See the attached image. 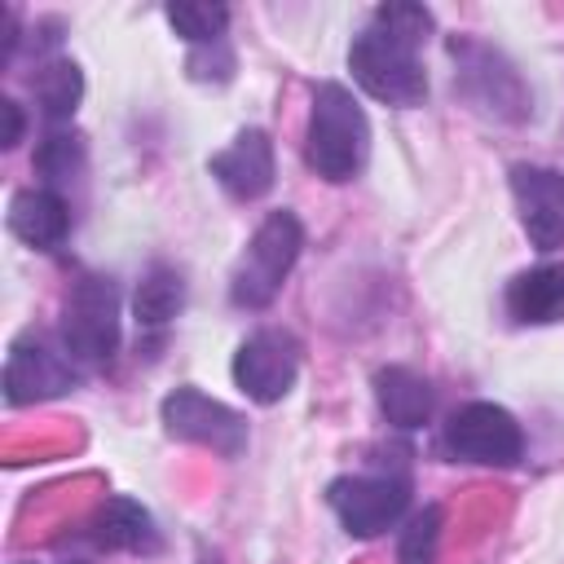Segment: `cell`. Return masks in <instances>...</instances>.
Returning a JSON list of instances; mask_svg holds the SVG:
<instances>
[{
	"label": "cell",
	"instance_id": "9c48e42d",
	"mask_svg": "<svg viewBox=\"0 0 564 564\" xmlns=\"http://www.w3.org/2000/svg\"><path fill=\"white\" fill-rule=\"evenodd\" d=\"M159 419H163V432L172 441L203 445L220 458H238L247 449V419L238 410H229L225 401L198 392V388L167 392L163 405H159Z\"/></svg>",
	"mask_w": 564,
	"mask_h": 564
},
{
	"label": "cell",
	"instance_id": "6da1fadb",
	"mask_svg": "<svg viewBox=\"0 0 564 564\" xmlns=\"http://www.w3.org/2000/svg\"><path fill=\"white\" fill-rule=\"evenodd\" d=\"M432 31V13L423 4H379L370 13V26L348 44V70L361 93L388 106H419L427 97V70L419 62V48Z\"/></svg>",
	"mask_w": 564,
	"mask_h": 564
},
{
	"label": "cell",
	"instance_id": "7402d4cb",
	"mask_svg": "<svg viewBox=\"0 0 564 564\" xmlns=\"http://www.w3.org/2000/svg\"><path fill=\"white\" fill-rule=\"evenodd\" d=\"M189 75H194V79H216V84H225V79L234 75V53H229V44L220 40V44L194 48V53H189Z\"/></svg>",
	"mask_w": 564,
	"mask_h": 564
},
{
	"label": "cell",
	"instance_id": "ac0fdd59",
	"mask_svg": "<svg viewBox=\"0 0 564 564\" xmlns=\"http://www.w3.org/2000/svg\"><path fill=\"white\" fill-rule=\"evenodd\" d=\"M31 93L48 123H70V115L79 110V97H84V70L70 57H53L35 70Z\"/></svg>",
	"mask_w": 564,
	"mask_h": 564
},
{
	"label": "cell",
	"instance_id": "8992f818",
	"mask_svg": "<svg viewBox=\"0 0 564 564\" xmlns=\"http://www.w3.org/2000/svg\"><path fill=\"white\" fill-rule=\"evenodd\" d=\"M449 53H454V62H458V70H454V88L476 106V110H485V115H494V119H507V123H520V119H529V88L520 84V75H516V66L498 53V48H489V44H480V40H449Z\"/></svg>",
	"mask_w": 564,
	"mask_h": 564
},
{
	"label": "cell",
	"instance_id": "30bf717a",
	"mask_svg": "<svg viewBox=\"0 0 564 564\" xmlns=\"http://www.w3.org/2000/svg\"><path fill=\"white\" fill-rule=\"evenodd\" d=\"M295 375H300V339L291 330L264 326V330L247 335L234 352V383L256 405L282 401L295 388Z\"/></svg>",
	"mask_w": 564,
	"mask_h": 564
},
{
	"label": "cell",
	"instance_id": "5bb4252c",
	"mask_svg": "<svg viewBox=\"0 0 564 564\" xmlns=\"http://www.w3.org/2000/svg\"><path fill=\"white\" fill-rule=\"evenodd\" d=\"M88 538L101 551H132V555H154L163 546L154 516L132 498H106L88 520Z\"/></svg>",
	"mask_w": 564,
	"mask_h": 564
},
{
	"label": "cell",
	"instance_id": "7a4b0ae2",
	"mask_svg": "<svg viewBox=\"0 0 564 564\" xmlns=\"http://www.w3.org/2000/svg\"><path fill=\"white\" fill-rule=\"evenodd\" d=\"M370 150V123L361 101L335 84L322 79L313 88V106H308V132H304V163L322 176V181H352L366 163Z\"/></svg>",
	"mask_w": 564,
	"mask_h": 564
},
{
	"label": "cell",
	"instance_id": "d6986e66",
	"mask_svg": "<svg viewBox=\"0 0 564 564\" xmlns=\"http://www.w3.org/2000/svg\"><path fill=\"white\" fill-rule=\"evenodd\" d=\"M163 18H167L172 31H176L181 40H189L194 48L220 44V40H225V26H229V9H225V4H194V0L167 4Z\"/></svg>",
	"mask_w": 564,
	"mask_h": 564
},
{
	"label": "cell",
	"instance_id": "ffe728a7",
	"mask_svg": "<svg viewBox=\"0 0 564 564\" xmlns=\"http://www.w3.org/2000/svg\"><path fill=\"white\" fill-rule=\"evenodd\" d=\"M35 172L44 176L48 189L70 185L84 172V137H75V132H48L40 141V150H35Z\"/></svg>",
	"mask_w": 564,
	"mask_h": 564
},
{
	"label": "cell",
	"instance_id": "4fadbf2b",
	"mask_svg": "<svg viewBox=\"0 0 564 564\" xmlns=\"http://www.w3.org/2000/svg\"><path fill=\"white\" fill-rule=\"evenodd\" d=\"M9 234L22 238L26 247L35 251H57L70 234V207L62 198V189H48V185H31V189H18L9 198Z\"/></svg>",
	"mask_w": 564,
	"mask_h": 564
},
{
	"label": "cell",
	"instance_id": "3957f363",
	"mask_svg": "<svg viewBox=\"0 0 564 564\" xmlns=\"http://www.w3.org/2000/svg\"><path fill=\"white\" fill-rule=\"evenodd\" d=\"M300 251H304V225H300V216L286 212V207L282 212H269L256 225V234H251V242H247V251H242V260H238V269L229 278V300L238 308H264V304H273V295L282 291V282L295 269Z\"/></svg>",
	"mask_w": 564,
	"mask_h": 564
},
{
	"label": "cell",
	"instance_id": "52a82bcc",
	"mask_svg": "<svg viewBox=\"0 0 564 564\" xmlns=\"http://www.w3.org/2000/svg\"><path fill=\"white\" fill-rule=\"evenodd\" d=\"M326 502L339 516L348 538H379L392 529L410 507V476L405 471H361L335 476L326 485Z\"/></svg>",
	"mask_w": 564,
	"mask_h": 564
},
{
	"label": "cell",
	"instance_id": "ba28073f",
	"mask_svg": "<svg viewBox=\"0 0 564 564\" xmlns=\"http://www.w3.org/2000/svg\"><path fill=\"white\" fill-rule=\"evenodd\" d=\"M75 383H79V366L62 339L22 330L9 344V357H4V401L9 405L53 401V397H66Z\"/></svg>",
	"mask_w": 564,
	"mask_h": 564
},
{
	"label": "cell",
	"instance_id": "277c9868",
	"mask_svg": "<svg viewBox=\"0 0 564 564\" xmlns=\"http://www.w3.org/2000/svg\"><path fill=\"white\" fill-rule=\"evenodd\" d=\"M57 339L84 370H101L119 352V291L106 273H84L70 282L62 304Z\"/></svg>",
	"mask_w": 564,
	"mask_h": 564
},
{
	"label": "cell",
	"instance_id": "e0dca14e",
	"mask_svg": "<svg viewBox=\"0 0 564 564\" xmlns=\"http://www.w3.org/2000/svg\"><path fill=\"white\" fill-rule=\"evenodd\" d=\"M185 308V278L172 264H150L132 295V317L141 330H163Z\"/></svg>",
	"mask_w": 564,
	"mask_h": 564
},
{
	"label": "cell",
	"instance_id": "7c38bea8",
	"mask_svg": "<svg viewBox=\"0 0 564 564\" xmlns=\"http://www.w3.org/2000/svg\"><path fill=\"white\" fill-rule=\"evenodd\" d=\"M207 172L220 181L225 194L251 203L273 189V141L260 128H242L229 150L207 159Z\"/></svg>",
	"mask_w": 564,
	"mask_h": 564
},
{
	"label": "cell",
	"instance_id": "44dd1931",
	"mask_svg": "<svg viewBox=\"0 0 564 564\" xmlns=\"http://www.w3.org/2000/svg\"><path fill=\"white\" fill-rule=\"evenodd\" d=\"M441 524H445L441 507H423V511H419V516H414V520L401 529V546H397L401 564H436Z\"/></svg>",
	"mask_w": 564,
	"mask_h": 564
},
{
	"label": "cell",
	"instance_id": "9a60e30c",
	"mask_svg": "<svg viewBox=\"0 0 564 564\" xmlns=\"http://www.w3.org/2000/svg\"><path fill=\"white\" fill-rule=\"evenodd\" d=\"M375 401H379V410H383V419L392 427L414 432V427H423L432 419L436 388L410 366H379L375 370Z\"/></svg>",
	"mask_w": 564,
	"mask_h": 564
},
{
	"label": "cell",
	"instance_id": "2e32d148",
	"mask_svg": "<svg viewBox=\"0 0 564 564\" xmlns=\"http://www.w3.org/2000/svg\"><path fill=\"white\" fill-rule=\"evenodd\" d=\"M507 313L520 326H551L564 322V260L524 269L507 282Z\"/></svg>",
	"mask_w": 564,
	"mask_h": 564
},
{
	"label": "cell",
	"instance_id": "5b68a950",
	"mask_svg": "<svg viewBox=\"0 0 564 564\" xmlns=\"http://www.w3.org/2000/svg\"><path fill=\"white\" fill-rule=\"evenodd\" d=\"M441 449L476 467H516L524 458V432L511 410L494 401H467L441 423Z\"/></svg>",
	"mask_w": 564,
	"mask_h": 564
},
{
	"label": "cell",
	"instance_id": "8fae6325",
	"mask_svg": "<svg viewBox=\"0 0 564 564\" xmlns=\"http://www.w3.org/2000/svg\"><path fill=\"white\" fill-rule=\"evenodd\" d=\"M511 198H516L520 225L538 251L564 247V172L538 167V163H516Z\"/></svg>",
	"mask_w": 564,
	"mask_h": 564
},
{
	"label": "cell",
	"instance_id": "603a6c76",
	"mask_svg": "<svg viewBox=\"0 0 564 564\" xmlns=\"http://www.w3.org/2000/svg\"><path fill=\"white\" fill-rule=\"evenodd\" d=\"M0 119H4V132H0V145L13 150L22 141V106L13 97H0Z\"/></svg>",
	"mask_w": 564,
	"mask_h": 564
}]
</instances>
